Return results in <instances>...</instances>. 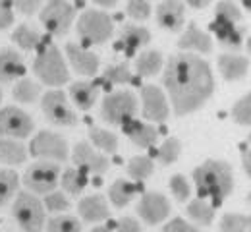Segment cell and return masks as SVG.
<instances>
[{"label": "cell", "mask_w": 251, "mask_h": 232, "mask_svg": "<svg viewBox=\"0 0 251 232\" xmlns=\"http://www.w3.org/2000/svg\"><path fill=\"white\" fill-rule=\"evenodd\" d=\"M97 6H102V8H112L118 4V0H93Z\"/></svg>", "instance_id": "681fc988"}, {"label": "cell", "mask_w": 251, "mask_h": 232, "mask_svg": "<svg viewBox=\"0 0 251 232\" xmlns=\"http://www.w3.org/2000/svg\"><path fill=\"white\" fill-rule=\"evenodd\" d=\"M164 232H199L195 227L188 225L184 219H172L166 227H164Z\"/></svg>", "instance_id": "bcb514c9"}, {"label": "cell", "mask_w": 251, "mask_h": 232, "mask_svg": "<svg viewBox=\"0 0 251 232\" xmlns=\"http://www.w3.org/2000/svg\"><path fill=\"white\" fill-rule=\"evenodd\" d=\"M250 141H251V135H250Z\"/></svg>", "instance_id": "6f0895ef"}, {"label": "cell", "mask_w": 251, "mask_h": 232, "mask_svg": "<svg viewBox=\"0 0 251 232\" xmlns=\"http://www.w3.org/2000/svg\"><path fill=\"white\" fill-rule=\"evenodd\" d=\"M47 232H81V225L72 215H58L49 221Z\"/></svg>", "instance_id": "e575fe53"}, {"label": "cell", "mask_w": 251, "mask_h": 232, "mask_svg": "<svg viewBox=\"0 0 251 232\" xmlns=\"http://www.w3.org/2000/svg\"><path fill=\"white\" fill-rule=\"evenodd\" d=\"M41 108L47 116V120L54 126H75L77 116L72 110L70 103L66 101V95L58 89L47 91L41 99Z\"/></svg>", "instance_id": "ba28073f"}, {"label": "cell", "mask_w": 251, "mask_h": 232, "mask_svg": "<svg viewBox=\"0 0 251 232\" xmlns=\"http://www.w3.org/2000/svg\"><path fill=\"white\" fill-rule=\"evenodd\" d=\"M232 118L242 126H251V93H248L234 104Z\"/></svg>", "instance_id": "74e56055"}, {"label": "cell", "mask_w": 251, "mask_h": 232, "mask_svg": "<svg viewBox=\"0 0 251 232\" xmlns=\"http://www.w3.org/2000/svg\"><path fill=\"white\" fill-rule=\"evenodd\" d=\"M151 41V33L141 26H124L120 31V39L116 43V49L124 51L127 56H133L137 49L145 47Z\"/></svg>", "instance_id": "e0dca14e"}, {"label": "cell", "mask_w": 251, "mask_h": 232, "mask_svg": "<svg viewBox=\"0 0 251 232\" xmlns=\"http://www.w3.org/2000/svg\"><path fill=\"white\" fill-rule=\"evenodd\" d=\"M240 2H242V6H244V8L251 10V0H240Z\"/></svg>", "instance_id": "f5cc1de1"}, {"label": "cell", "mask_w": 251, "mask_h": 232, "mask_svg": "<svg viewBox=\"0 0 251 232\" xmlns=\"http://www.w3.org/2000/svg\"><path fill=\"white\" fill-rule=\"evenodd\" d=\"M0 101H2V89H0Z\"/></svg>", "instance_id": "9f6ffc18"}, {"label": "cell", "mask_w": 251, "mask_h": 232, "mask_svg": "<svg viewBox=\"0 0 251 232\" xmlns=\"http://www.w3.org/2000/svg\"><path fill=\"white\" fill-rule=\"evenodd\" d=\"M18 174L10 168H0V207L12 198L18 190Z\"/></svg>", "instance_id": "836d02e7"}, {"label": "cell", "mask_w": 251, "mask_h": 232, "mask_svg": "<svg viewBox=\"0 0 251 232\" xmlns=\"http://www.w3.org/2000/svg\"><path fill=\"white\" fill-rule=\"evenodd\" d=\"M178 47H180L182 51H195V52L207 54V52L213 51V41H211V37L205 33V31L197 29V27L191 24L188 29H186V33L180 37Z\"/></svg>", "instance_id": "44dd1931"}, {"label": "cell", "mask_w": 251, "mask_h": 232, "mask_svg": "<svg viewBox=\"0 0 251 232\" xmlns=\"http://www.w3.org/2000/svg\"><path fill=\"white\" fill-rule=\"evenodd\" d=\"M118 232H141V227H139V223H137L135 219L124 217V219H120V223H118Z\"/></svg>", "instance_id": "7dc6e473"}, {"label": "cell", "mask_w": 251, "mask_h": 232, "mask_svg": "<svg viewBox=\"0 0 251 232\" xmlns=\"http://www.w3.org/2000/svg\"><path fill=\"white\" fill-rule=\"evenodd\" d=\"M248 66H250L248 58L246 56H240V54H222L219 58L220 74L228 81L242 79L248 74Z\"/></svg>", "instance_id": "603a6c76"}, {"label": "cell", "mask_w": 251, "mask_h": 232, "mask_svg": "<svg viewBox=\"0 0 251 232\" xmlns=\"http://www.w3.org/2000/svg\"><path fill=\"white\" fill-rule=\"evenodd\" d=\"M77 33L85 45H102L114 33V24L106 12L87 10L77 20Z\"/></svg>", "instance_id": "277c9868"}, {"label": "cell", "mask_w": 251, "mask_h": 232, "mask_svg": "<svg viewBox=\"0 0 251 232\" xmlns=\"http://www.w3.org/2000/svg\"><path fill=\"white\" fill-rule=\"evenodd\" d=\"M70 97L79 110H89L97 103L99 87L91 81H75L70 85Z\"/></svg>", "instance_id": "7402d4cb"}, {"label": "cell", "mask_w": 251, "mask_h": 232, "mask_svg": "<svg viewBox=\"0 0 251 232\" xmlns=\"http://www.w3.org/2000/svg\"><path fill=\"white\" fill-rule=\"evenodd\" d=\"M242 159H244V170L248 172V176L251 178V149H246V151H244Z\"/></svg>", "instance_id": "c3c4849f"}, {"label": "cell", "mask_w": 251, "mask_h": 232, "mask_svg": "<svg viewBox=\"0 0 251 232\" xmlns=\"http://www.w3.org/2000/svg\"><path fill=\"white\" fill-rule=\"evenodd\" d=\"M141 99H143V116L147 120L164 122L168 118V103L157 85H145L141 89Z\"/></svg>", "instance_id": "5bb4252c"}, {"label": "cell", "mask_w": 251, "mask_h": 232, "mask_svg": "<svg viewBox=\"0 0 251 232\" xmlns=\"http://www.w3.org/2000/svg\"><path fill=\"white\" fill-rule=\"evenodd\" d=\"M91 232H112L110 229H104V227H97V229H93Z\"/></svg>", "instance_id": "816d5d0a"}, {"label": "cell", "mask_w": 251, "mask_h": 232, "mask_svg": "<svg viewBox=\"0 0 251 232\" xmlns=\"http://www.w3.org/2000/svg\"><path fill=\"white\" fill-rule=\"evenodd\" d=\"M137 110V99L131 91H116L102 101L100 116L106 124L122 126Z\"/></svg>", "instance_id": "8992f818"}, {"label": "cell", "mask_w": 251, "mask_h": 232, "mask_svg": "<svg viewBox=\"0 0 251 232\" xmlns=\"http://www.w3.org/2000/svg\"><path fill=\"white\" fill-rule=\"evenodd\" d=\"M164 87L172 101L174 112L184 116L197 110L213 95L215 79L205 60L195 54H176L168 60L164 70Z\"/></svg>", "instance_id": "6da1fadb"}, {"label": "cell", "mask_w": 251, "mask_h": 232, "mask_svg": "<svg viewBox=\"0 0 251 232\" xmlns=\"http://www.w3.org/2000/svg\"><path fill=\"white\" fill-rule=\"evenodd\" d=\"M122 128H124L126 135L139 147H151V145L157 143L158 139V132L153 126H149L145 122H139V120H133V118L124 122Z\"/></svg>", "instance_id": "d6986e66"}, {"label": "cell", "mask_w": 251, "mask_h": 232, "mask_svg": "<svg viewBox=\"0 0 251 232\" xmlns=\"http://www.w3.org/2000/svg\"><path fill=\"white\" fill-rule=\"evenodd\" d=\"M60 180V168L54 163H35L24 174V184L33 194H50Z\"/></svg>", "instance_id": "9c48e42d"}, {"label": "cell", "mask_w": 251, "mask_h": 232, "mask_svg": "<svg viewBox=\"0 0 251 232\" xmlns=\"http://www.w3.org/2000/svg\"><path fill=\"white\" fill-rule=\"evenodd\" d=\"M25 159H27V149L20 141H16L12 137L0 139V163L22 165V163H25Z\"/></svg>", "instance_id": "d4e9b609"}, {"label": "cell", "mask_w": 251, "mask_h": 232, "mask_svg": "<svg viewBox=\"0 0 251 232\" xmlns=\"http://www.w3.org/2000/svg\"><path fill=\"white\" fill-rule=\"evenodd\" d=\"M193 182L201 198H211L215 205H220L232 188V168L224 161H207L193 170Z\"/></svg>", "instance_id": "7a4b0ae2"}, {"label": "cell", "mask_w": 251, "mask_h": 232, "mask_svg": "<svg viewBox=\"0 0 251 232\" xmlns=\"http://www.w3.org/2000/svg\"><path fill=\"white\" fill-rule=\"evenodd\" d=\"M72 159L77 165V168H81L85 172H93V174H102L110 166L108 159L104 155H100L99 151H95L93 147L89 143H85V141L75 143L74 153H72Z\"/></svg>", "instance_id": "4fadbf2b"}, {"label": "cell", "mask_w": 251, "mask_h": 232, "mask_svg": "<svg viewBox=\"0 0 251 232\" xmlns=\"http://www.w3.org/2000/svg\"><path fill=\"white\" fill-rule=\"evenodd\" d=\"M160 165H172L178 157H180V141L176 137H170L162 143V147L158 149L157 153Z\"/></svg>", "instance_id": "8d00e7d4"}, {"label": "cell", "mask_w": 251, "mask_h": 232, "mask_svg": "<svg viewBox=\"0 0 251 232\" xmlns=\"http://www.w3.org/2000/svg\"><path fill=\"white\" fill-rule=\"evenodd\" d=\"M60 182H62L64 192H68L72 196H77L87 186V172L81 170V168H68V170H64Z\"/></svg>", "instance_id": "4316f807"}, {"label": "cell", "mask_w": 251, "mask_h": 232, "mask_svg": "<svg viewBox=\"0 0 251 232\" xmlns=\"http://www.w3.org/2000/svg\"><path fill=\"white\" fill-rule=\"evenodd\" d=\"M29 153L37 159H52L66 161L68 159V143L62 135L54 132H39L31 139Z\"/></svg>", "instance_id": "30bf717a"}, {"label": "cell", "mask_w": 251, "mask_h": 232, "mask_svg": "<svg viewBox=\"0 0 251 232\" xmlns=\"http://www.w3.org/2000/svg\"><path fill=\"white\" fill-rule=\"evenodd\" d=\"M33 130L31 116L18 108V106H6L0 110V133L12 139H24Z\"/></svg>", "instance_id": "8fae6325"}, {"label": "cell", "mask_w": 251, "mask_h": 232, "mask_svg": "<svg viewBox=\"0 0 251 232\" xmlns=\"http://www.w3.org/2000/svg\"><path fill=\"white\" fill-rule=\"evenodd\" d=\"M24 74H25L24 58L16 51L12 49L0 51V83H12L20 79Z\"/></svg>", "instance_id": "ac0fdd59"}, {"label": "cell", "mask_w": 251, "mask_h": 232, "mask_svg": "<svg viewBox=\"0 0 251 232\" xmlns=\"http://www.w3.org/2000/svg\"><path fill=\"white\" fill-rule=\"evenodd\" d=\"M33 72L47 85H64L70 79V72L64 62L62 52L54 45H45L41 49L33 62Z\"/></svg>", "instance_id": "3957f363"}, {"label": "cell", "mask_w": 251, "mask_h": 232, "mask_svg": "<svg viewBox=\"0 0 251 232\" xmlns=\"http://www.w3.org/2000/svg\"><path fill=\"white\" fill-rule=\"evenodd\" d=\"M186 20V6L182 0H162L157 6V22L166 31H180Z\"/></svg>", "instance_id": "9a60e30c"}, {"label": "cell", "mask_w": 251, "mask_h": 232, "mask_svg": "<svg viewBox=\"0 0 251 232\" xmlns=\"http://www.w3.org/2000/svg\"><path fill=\"white\" fill-rule=\"evenodd\" d=\"M127 16L135 22H145L151 16V4L147 0H127Z\"/></svg>", "instance_id": "ab89813d"}, {"label": "cell", "mask_w": 251, "mask_h": 232, "mask_svg": "<svg viewBox=\"0 0 251 232\" xmlns=\"http://www.w3.org/2000/svg\"><path fill=\"white\" fill-rule=\"evenodd\" d=\"M12 95H14L16 101L25 103V104H27V103H35L37 97L41 95V87H39V83H35L33 79L24 77V79L16 81V87H14Z\"/></svg>", "instance_id": "4dcf8cb0"}, {"label": "cell", "mask_w": 251, "mask_h": 232, "mask_svg": "<svg viewBox=\"0 0 251 232\" xmlns=\"http://www.w3.org/2000/svg\"><path fill=\"white\" fill-rule=\"evenodd\" d=\"M39 18H41V24L47 27L49 33L66 35L74 24L75 10L66 0H49L47 6L41 8Z\"/></svg>", "instance_id": "52a82bcc"}, {"label": "cell", "mask_w": 251, "mask_h": 232, "mask_svg": "<svg viewBox=\"0 0 251 232\" xmlns=\"http://www.w3.org/2000/svg\"><path fill=\"white\" fill-rule=\"evenodd\" d=\"M153 172V161L149 157H133L127 163V174L135 180H145Z\"/></svg>", "instance_id": "d590c367"}, {"label": "cell", "mask_w": 251, "mask_h": 232, "mask_svg": "<svg viewBox=\"0 0 251 232\" xmlns=\"http://www.w3.org/2000/svg\"><path fill=\"white\" fill-rule=\"evenodd\" d=\"M211 29H213V33L217 35L220 45L230 47V49L242 47L244 33H242V29H240L234 22H228V20H224V18H217V16H215V22L211 24Z\"/></svg>", "instance_id": "ffe728a7"}, {"label": "cell", "mask_w": 251, "mask_h": 232, "mask_svg": "<svg viewBox=\"0 0 251 232\" xmlns=\"http://www.w3.org/2000/svg\"><path fill=\"white\" fill-rule=\"evenodd\" d=\"M12 215L25 232H41L45 225V205L27 192L18 194Z\"/></svg>", "instance_id": "5b68a950"}, {"label": "cell", "mask_w": 251, "mask_h": 232, "mask_svg": "<svg viewBox=\"0 0 251 232\" xmlns=\"http://www.w3.org/2000/svg\"><path fill=\"white\" fill-rule=\"evenodd\" d=\"M12 39H14V43H16L20 49H24V51H33V49H37L39 43H41V33H39L35 27H31V26L22 24V26H18L16 31L12 33Z\"/></svg>", "instance_id": "f1b7e54d"}, {"label": "cell", "mask_w": 251, "mask_h": 232, "mask_svg": "<svg viewBox=\"0 0 251 232\" xmlns=\"http://www.w3.org/2000/svg\"><path fill=\"white\" fill-rule=\"evenodd\" d=\"M89 137L95 143V147H99L100 151L104 153H114L116 147H118V137L108 130H102V128H91L89 130Z\"/></svg>", "instance_id": "d6a6232c"}, {"label": "cell", "mask_w": 251, "mask_h": 232, "mask_svg": "<svg viewBox=\"0 0 251 232\" xmlns=\"http://www.w3.org/2000/svg\"><path fill=\"white\" fill-rule=\"evenodd\" d=\"M137 213H139V217H141L145 223H149V225H158V223H162V221L168 217V213H170V203H168V199L164 198L162 194L149 192V194H145L143 198L139 199V203H137Z\"/></svg>", "instance_id": "7c38bea8"}, {"label": "cell", "mask_w": 251, "mask_h": 232, "mask_svg": "<svg viewBox=\"0 0 251 232\" xmlns=\"http://www.w3.org/2000/svg\"><path fill=\"white\" fill-rule=\"evenodd\" d=\"M66 54H68V60L72 68L81 74V76H95L97 70H99V58L97 54L89 52L87 49L75 45V43H68L66 45Z\"/></svg>", "instance_id": "2e32d148"}, {"label": "cell", "mask_w": 251, "mask_h": 232, "mask_svg": "<svg viewBox=\"0 0 251 232\" xmlns=\"http://www.w3.org/2000/svg\"><path fill=\"white\" fill-rule=\"evenodd\" d=\"M189 6H193V8H205L211 0H186Z\"/></svg>", "instance_id": "f907efd6"}, {"label": "cell", "mask_w": 251, "mask_h": 232, "mask_svg": "<svg viewBox=\"0 0 251 232\" xmlns=\"http://www.w3.org/2000/svg\"><path fill=\"white\" fill-rule=\"evenodd\" d=\"M14 24V8L10 0H0V29H6Z\"/></svg>", "instance_id": "ee69618b"}, {"label": "cell", "mask_w": 251, "mask_h": 232, "mask_svg": "<svg viewBox=\"0 0 251 232\" xmlns=\"http://www.w3.org/2000/svg\"><path fill=\"white\" fill-rule=\"evenodd\" d=\"M160 68H162V54L158 51H145L135 60V70L143 77L155 76V74L160 72Z\"/></svg>", "instance_id": "484cf974"}, {"label": "cell", "mask_w": 251, "mask_h": 232, "mask_svg": "<svg viewBox=\"0 0 251 232\" xmlns=\"http://www.w3.org/2000/svg\"><path fill=\"white\" fill-rule=\"evenodd\" d=\"M248 203H250V205H251V194H250V196H248Z\"/></svg>", "instance_id": "11a10c76"}, {"label": "cell", "mask_w": 251, "mask_h": 232, "mask_svg": "<svg viewBox=\"0 0 251 232\" xmlns=\"http://www.w3.org/2000/svg\"><path fill=\"white\" fill-rule=\"evenodd\" d=\"M43 205H45L47 211H50V213H62L66 209H70V201H68V198H66L64 194H60V192H50V194H47Z\"/></svg>", "instance_id": "b9f144b4"}, {"label": "cell", "mask_w": 251, "mask_h": 232, "mask_svg": "<svg viewBox=\"0 0 251 232\" xmlns=\"http://www.w3.org/2000/svg\"><path fill=\"white\" fill-rule=\"evenodd\" d=\"M79 215L89 221V223H100L104 219H108V205L102 196H89V198H83L79 201V207H77Z\"/></svg>", "instance_id": "cb8c5ba5"}, {"label": "cell", "mask_w": 251, "mask_h": 232, "mask_svg": "<svg viewBox=\"0 0 251 232\" xmlns=\"http://www.w3.org/2000/svg\"><path fill=\"white\" fill-rule=\"evenodd\" d=\"M222 232H251V215H240V213H228L222 217L220 223Z\"/></svg>", "instance_id": "1f68e13d"}, {"label": "cell", "mask_w": 251, "mask_h": 232, "mask_svg": "<svg viewBox=\"0 0 251 232\" xmlns=\"http://www.w3.org/2000/svg\"><path fill=\"white\" fill-rule=\"evenodd\" d=\"M188 215L199 225H211L215 219V209L211 203H207L203 198L193 199L188 205Z\"/></svg>", "instance_id": "f546056e"}, {"label": "cell", "mask_w": 251, "mask_h": 232, "mask_svg": "<svg viewBox=\"0 0 251 232\" xmlns=\"http://www.w3.org/2000/svg\"><path fill=\"white\" fill-rule=\"evenodd\" d=\"M215 16L217 18H224L228 22H234V24H238L242 20V12H240V8L232 0H220L219 4H217V8H215Z\"/></svg>", "instance_id": "60d3db41"}, {"label": "cell", "mask_w": 251, "mask_h": 232, "mask_svg": "<svg viewBox=\"0 0 251 232\" xmlns=\"http://www.w3.org/2000/svg\"><path fill=\"white\" fill-rule=\"evenodd\" d=\"M248 52H250V54H251V37H250V39H248Z\"/></svg>", "instance_id": "db71d44e"}, {"label": "cell", "mask_w": 251, "mask_h": 232, "mask_svg": "<svg viewBox=\"0 0 251 232\" xmlns=\"http://www.w3.org/2000/svg\"><path fill=\"white\" fill-rule=\"evenodd\" d=\"M135 192H137V186L135 184H131L127 180H116L110 186V190H108V198H110V201L116 207H124V205H127L133 199Z\"/></svg>", "instance_id": "83f0119b"}, {"label": "cell", "mask_w": 251, "mask_h": 232, "mask_svg": "<svg viewBox=\"0 0 251 232\" xmlns=\"http://www.w3.org/2000/svg\"><path fill=\"white\" fill-rule=\"evenodd\" d=\"M170 190H172L174 198L178 201H186L189 198V184L182 174H176V176L170 178Z\"/></svg>", "instance_id": "7bdbcfd3"}, {"label": "cell", "mask_w": 251, "mask_h": 232, "mask_svg": "<svg viewBox=\"0 0 251 232\" xmlns=\"http://www.w3.org/2000/svg\"><path fill=\"white\" fill-rule=\"evenodd\" d=\"M12 2H14L16 10H18L20 14H24V16L35 14V12L41 8V4H43V0H12Z\"/></svg>", "instance_id": "f6af8a7d"}, {"label": "cell", "mask_w": 251, "mask_h": 232, "mask_svg": "<svg viewBox=\"0 0 251 232\" xmlns=\"http://www.w3.org/2000/svg\"><path fill=\"white\" fill-rule=\"evenodd\" d=\"M108 83H129L131 81V70L127 64H116V66H108L104 70V76H102Z\"/></svg>", "instance_id": "f35d334b"}]
</instances>
